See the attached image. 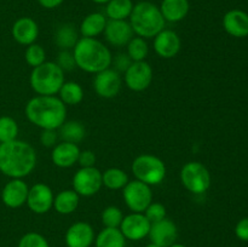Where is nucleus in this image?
<instances>
[{
	"label": "nucleus",
	"instance_id": "1",
	"mask_svg": "<svg viewBox=\"0 0 248 247\" xmlns=\"http://www.w3.org/2000/svg\"><path fill=\"white\" fill-rule=\"evenodd\" d=\"M36 153L29 143L14 139L0 143V172L10 178H24L33 172Z\"/></svg>",
	"mask_w": 248,
	"mask_h": 247
},
{
	"label": "nucleus",
	"instance_id": "2",
	"mask_svg": "<svg viewBox=\"0 0 248 247\" xmlns=\"http://www.w3.org/2000/svg\"><path fill=\"white\" fill-rule=\"evenodd\" d=\"M26 116L41 130H58L67 119V106L56 96H35L27 103Z\"/></svg>",
	"mask_w": 248,
	"mask_h": 247
},
{
	"label": "nucleus",
	"instance_id": "3",
	"mask_svg": "<svg viewBox=\"0 0 248 247\" xmlns=\"http://www.w3.org/2000/svg\"><path fill=\"white\" fill-rule=\"evenodd\" d=\"M75 64L86 73H97L108 69L113 62L110 50L96 38H81L73 48Z\"/></svg>",
	"mask_w": 248,
	"mask_h": 247
},
{
	"label": "nucleus",
	"instance_id": "4",
	"mask_svg": "<svg viewBox=\"0 0 248 247\" xmlns=\"http://www.w3.org/2000/svg\"><path fill=\"white\" fill-rule=\"evenodd\" d=\"M165 18L160 7L150 1H140L133 5L130 15V24L133 33L143 39L154 38L165 28Z\"/></svg>",
	"mask_w": 248,
	"mask_h": 247
},
{
	"label": "nucleus",
	"instance_id": "5",
	"mask_svg": "<svg viewBox=\"0 0 248 247\" xmlns=\"http://www.w3.org/2000/svg\"><path fill=\"white\" fill-rule=\"evenodd\" d=\"M29 82L39 96H55L64 84V72L55 62H44L33 68Z\"/></svg>",
	"mask_w": 248,
	"mask_h": 247
},
{
	"label": "nucleus",
	"instance_id": "6",
	"mask_svg": "<svg viewBox=\"0 0 248 247\" xmlns=\"http://www.w3.org/2000/svg\"><path fill=\"white\" fill-rule=\"evenodd\" d=\"M132 172L137 181L148 185H157L166 177V166L160 157L152 154H142L133 160Z\"/></svg>",
	"mask_w": 248,
	"mask_h": 247
},
{
	"label": "nucleus",
	"instance_id": "7",
	"mask_svg": "<svg viewBox=\"0 0 248 247\" xmlns=\"http://www.w3.org/2000/svg\"><path fill=\"white\" fill-rule=\"evenodd\" d=\"M181 181L186 190L200 195L210 189L211 174L205 165L198 161H190L182 167Z\"/></svg>",
	"mask_w": 248,
	"mask_h": 247
},
{
	"label": "nucleus",
	"instance_id": "8",
	"mask_svg": "<svg viewBox=\"0 0 248 247\" xmlns=\"http://www.w3.org/2000/svg\"><path fill=\"white\" fill-rule=\"evenodd\" d=\"M123 198L126 206L132 212L144 213L148 206L153 202V193L150 185L137 181H128L123 189Z\"/></svg>",
	"mask_w": 248,
	"mask_h": 247
},
{
	"label": "nucleus",
	"instance_id": "9",
	"mask_svg": "<svg viewBox=\"0 0 248 247\" xmlns=\"http://www.w3.org/2000/svg\"><path fill=\"white\" fill-rule=\"evenodd\" d=\"M102 172L96 167H81L75 172L73 177V190L77 191L79 196L94 195L101 190Z\"/></svg>",
	"mask_w": 248,
	"mask_h": 247
},
{
	"label": "nucleus",
	"instance_id": "10",
	"mask_svg": "<svg viewBox=\"0 0 248 247\" xmlns=\"http://www.w3.org/2000/svg\"><path fill=\"white\" fill-rule=\"evenodd\" d=\"M153 81V69L145 61L132 62L125 70V84L131 91L142 92L150 86Z\"/></svg>",
	"mask_w": 248,
	"mask_h": 247
},
{
	"label": "nucleus",
	"instance_id": "11",
	"mask_svg": "<svg viewBox=\"0 0 248 247\" xmlns=\"http://www.w3.org/2000/svg\"><path fill=\"white\" fill-rule=\"evenodd\" d=\"M150 225H152V223L148 220L144 213L132 212L131 215L124 217L119 229L123 232L125 239L132 240V241H140V240L148 236Z\"/></svg>",
	"mask_w": 248,
	"mask_h": 247
},
{
	"label": "nucleus",
	"instance_id": "12",
	"mask_svg": "<svg viewBox=\"0 0 248 247\" xmlns=\"http://www.w3.org/2000/svg\"><path fill=\"white\" fill-rule=\"evenodd\" d=\"M53 199L55 196L47 184L36 183L29 188L26 203L31 212L36 215H44L52 208Z\"/></svg>",
	"mask_w": 248,
	"mask_h": 247
},
{
	"label": "nucleus",
	"instance_id": "13",
	"mask_svg": "<svg viewBox=\"0 0 248 247\" xmlns=\"http://www.w3.org/2000/svg\"><path fill=\"white\" fill-rule=\"evenodd\" d=\"M93 89L102 98H114L121 89V77L118 70L108 68L97 73L93 80Z\"/></svg>",
	"mask_w": 248,
	"mask_h": 247
},
{
	"label": "nucleus",
	"instance_id": "14",
	"mask_svg": "<svg viewBox=\"0 0 248 247\" xmlns=\"http://www.w3.org/2000/svg\"><path fill=\"white\" fill-rule=\"evenodd\" d=\"M148 236L150 241L157 246L170 247L171 245L176 244V240L178 237V229L174 222H172L169 218H164L159 222L152 223Z\"/></svg>",
	"mask_w": 248,
	"mask_h": 247
},
{
	"label": "nucleus",
	"instance_id": "15",
	"mask_svg": "<svg viewBox=\"0 0 248 247\" xmlns=\"http://www.w3.org/2000/svg\"><path fill=\"white\" fill-rule=\"evenodd\" d=\"M29 186L21 178H12L1 191V200L6 207L18 208L27 202Z\"/></svg>",
	"mask_w": 248,
	"mask_h": 247
},
{
	"label": "nucleus",
	"instance_id": "16",
	"mask_svg": "<svg viewBox=\"0 0 248 247\" xmlns=\"http://www.w3.org/2000/svg\"><path fill=\"white\" fill-rule=\"evenodd\" d=\"M182 41L178 34L171 29H164L154 36V50L161 58H173L178 55Z\"/></svg>",
	"mask_w": 248,
	"mask_h": 247
},
{
	"label": "nucleus",
	"instance_id": "17",
	"mask_svg": "<svg viewBox=\"0 0 248 247\" xmlns=\"http://www.w3.org/2000/svg\"><path fill=\"white\" fill-rule=\"evenodd\" d=\"M106 39L114 46L127 45L133 38V31L130 22L126 19H109L104 29Z\"/></svg>",
	"mask_w": 248,
	"mask_h": 247
},
{
	"label": "nucleus",
	"instance_id": "18",
	"mask_svg": "<svg viewBox=\"0 0 248 247\" xmlns=\"http://www.w3.org/2000/svg\"><path fill=\"white\" fill-rule=\"evenodd\" d=\"M93 241V228L86 222L74 223L65 232V244L68 247H90Z\"/></svg>",
	"mask_w": 248,
	"mask_h": 247
},
{
	"label": "nucleus",
	"instance_id": "19",
	"mask_svg": "<svg viewBox=\"0 0 248 247\" xmlns=\"http://www.w3.org/2000/svg\"><path fill=\"white\" fill-rule=\"evenodd\" d=\"M79 154L80 148L78 147V144L62 140L53 147L52 153H51V160L57 167L68 169L77 164Z\"/></svg>",
	"mask_w": 248,
	"mask_h": 247
},
{
	"label": "nucleus",
	"instance_id": "20",
	"mask_svg": "<svg viewBox=\"0 0 248 247\" xmlns=\"http://www.w3.org/2000/svg\"><path fill=\"white\" fill-rule=\"evenodd\" d=\"M39 35L38 23L31 17H21L12 26V36L21 45L29 46L35 43Z\"/></svg>",
	"mask_w": 248,
	"mask_h": 247
},
{
	"label": "nucleus",
	"instance_id": "21",
	"mask_svg": "<svg viewBox=\"0 0 248 247\" xmlns=\"http://www.w3.org/2000/svg\"><path fill=\"white\" fill-rule=\"evenodd\" d=\"M223 27L229 35L245 38L248 35V14L242 10H230L223 17Z\"/></svg>",
	"mask_w": 248,
	"mask_h": 247
},
{
	"label": "nucleus",
	"instance_id": "22",
	"mask_svg": "<svg viewBox=\"0 0 248 247\" xmlns=\"http://www.w3.org/2000/svg\"><path fill=\"white\" fill-rule=\"evenodd\" d=\"M189 9H190L189 0H162L160 6V11L165 21L173 22V23L186 18Z\"/></svg>",
	"mask_w": 248,
	"mask_h": 247
},
{
	"label": "nucleus",
	"instance_id": "23",
	"mask_svg": "<svg viewBox=\"0 0 248 247\" xmlns=\"http://www.w3.org/2000/svg\"><path fill=\"white\" fill-rule=\"evenodd\" d=\"M107 22L108 21L104 15L99 14V12L87 15L80 24V34L82 35V38H96L99 34L104 33Z\"/></svg>",
	"mask_w": 248,
	"mask_h": 247
},
{
	"label": "nucleus",
	"instance_id": "24",
	"mask_svg": "<svg viewBox=\"0 0 248 247\" xmlns=\"http://www.w3.org/2000/svg\"><path fill=\"white\" fill-rule=\"evenodd\" d=\"M79 201L80 196L78 195L77 191H74L73 189H67V190L60 191L55 196L52 207L60 215H70L78 208Z\"/></svg>",
	"mask_w": 248,
	"mask_h": 247
},
{
	"label": "nucleus",
	"instance_id": "25",
	"mask_svg": "<svg viewBox=\"0 0 248 247\" xmlns=\"http://www.w3.org/2000/svg\"><path fill=\"white\" fill-rule=\"evenodd\" d=\"M96 247H125L126 239L119 228H104L94 239Z\"/></svg>",
	"mask_w": 248,
	"mask_h": 247
},
{
	"label": "nucleus",
	"instance_id": "26",
	"mask_svg": "<svg viewBox=\"0 0 248 247\" xmlns=\"http://www.w3.org/2000/svg\"><path fill=\"white\" fill-rule=\"evenodd\" d=\"M60 137L63 142L69 143H80L86 136V130H85L84 125L79 121H64L60 128Z\"/></svg>",
	"mask_w": 248,
	"mask_h": 247
},
{
	"label": "nucleus",
	"instance_id": "27",
	"mask_svg": "<svg viewBox=\"0 0 248 247\" xmlns=\"http://www.w3.org/2000/svg\"><path fill=\"white\" fill-rule=\"evenodd\" d=\"M58 93L65 106H77L84 99V90L81 85L75 81H64Z\"/></svg>",
	"mask_w": 248,
	"mask_h": 247
},
{
	"label": "nucleus",
	"instance_id": "28",
	"mask_svg": "<svg viewBox=\"0 0 248 247\" xmlns=\"http://www.w3.org/2000/svg\"><path fill=\"white\" fill-rule=\"evenodd\" d=\"M102 183L111 190H119L128 183V176L119 167H110L102 173Z\"/></svg>",
	"mask_w": 248,
	"mask_h": 247
},
{
	"label": "nucleus",
	"instance_id": "29",
	"mask_svg": "<svg viewBox=\"0 0 248 247\" xmlns=\"http://www.w3.org/2000/svg\"><path fill=\"white\" fill-rule=\"evenodd\" d=\"M55 41L58 45V47L62 48V50L74 48V46L79 41L78 31L73 24H63L56 31Z\"/></svg>",
	"mask_w": 248,
	"mask_h": 247
},
{
	"label": "nucleus",
	"instance_id": "30",
	"mask_svg": "<svg viewBox=\"0 0 248 247\" xmlns=\"http://www.w3.org/2000/svg\"><path fill=\"white\" fill-rule=\"evenodd\" d=\"M133 10L132 0H110L107 4L106 12L109 19H126Z\"/></svg>",
	"mask_w": 248,
	"mask_h": 247
},
{
	"label": "nucleus",
	"instance_id": "31",
	"mask_svg": "<svg viewBox=\"0 0 248 247\" xmlns=\"http://www.w3.org/2000/svg\"><path fill=\"white\" fill-rule=\"evenodd\" d=\"M148 53H149V47H148L147 41L140 36L132 38L127 44V56L132 62H140V61H145Z\"/></svg>",
	"mask_w": 248,
	"mask_h": 247
},
{
	"label": "nucleus",
	"instance_id": "32",
	"mask_svg": "<svg viewBox=\"0 0 248 247\" xmlns=\"http://www.w3.org/2000/svg\"><path fill=\"white\" fill-rule=\"evenodd\" d=\"M18 125L11 116H0V143L17 139Z\"/></svg>",
	"mask_w": 248,
	"mask_h": 247
},
{
	"label": "nucleus",
	"instance_id": "33",
	"mask_svg": "<svg viewBox=\"0 0 248 247\" xmlns=\"http://www.w3.org/2000/svg\"><path fill=\"white\" fill-rule=\"evenodd\" d=\"M101 218L104 228H119L124 219V213L116 206H108L102 211Z\"/></svg>",
	"mask_w": 248,
	"mask_h": 247
},
{
	"label": "nucleus",
	"instance_id": "34",
	"mask_svg": "<svg viewBox=\"0 0 248 247\" xmlns=\"http://www.w3.org/2000/svg\"><path fill=\"white\" fill-rule=\"evenodd\" d=\"M24 58H26V62L31 67L35 68L38 65L43 64L44 62H46V52L43 46L34 43L27 47L26 53H24Z\"/></svg>",
	"mask_w": 248,
	"mask_h": 247
},
{
	"label": "nucleus",
	"instance_id": "35",
	"mask_svg": "<svg viewBox=\"0 0 248 247\" xmlns=\"http://www.w3.org/2000/svg\"><path fill=\"white\" fill-rule=\"evenodd\" d=\"M18 247H50L47 240L39 232H27L21 237Z\"/></svg>",
	"mask_w": 248,
	"mask_h": 247
},
{
	"label": "nucleus",
	"instance_id": "36",
	"mask_svg": "<svg viewBox=\"0 0 248 247\" xmlns=\"http://www.w3.org/2000/svg\"><path fill=\"white\" fill-rule=\"evenodd\" d=\"M144 216L150 223L159 222L166 218V207L160 202H152L144 211Z\"/></svg>",
	"mask_w": 248,
	"mask_h": 247
},
{
	"label": "nucleus",
	"instance_id": "37",
	"mask_svg": "<svg viewBox=\"0 0 248 247\" xmlns=\"http://www.w3.org/2000/svg\"><path fill=\"white\" fill-rule=\"evenodd\" d=\"M57 64L62 68L63 72H67V70H73L77 64H75L74 56L73 52H70L69 50H62L58 55Z\"/></svg>",
	"mask_w": 248,
	"mask_h": 247
},
{
	"label": "nucleus",
	"instance_id": "38",
	"mask_svg": "<svg viewBox=\"0 0 248 247\" xmlns=\"http://www.w3.org/2000/svg\"><path fill=\"white\" fill-rule=\"evenodd\" d=\"M78 164L81 167H93L96 164V155L91 150H80Z\"/></svg>",
	"mask_w": 248,
	"mask_h": 247
},
{
	"label": "nucleus",
	"instance_id": "39",
	"mask_svg": "<svg viewBox=\"0 0 248 247\" xmlns=\"http://www.w3.org/2000/svg\"><path fill=\"white\" fill-rule=\"evenodd\" d=\"M58 139V133L56 130H43L40 135V142L44 147H55Z\"/></svg>",
	"mask_w": 248,
	"mask_h": 247
},
{
	"label": "nucleus",
	"instance_id": "40",
	"mask_svg": "<svg viewBox=\"0 0 248 247\" xmlns=\"http://www.w3.org/2000/svg\"><path fill=\"white\" fill-rule=\"evenodd\" d=\"M235 235L241 241H248V217L239 220L235 227Z\"/></svg>",
	"mask_w": 248,
	"mask_h": 247
},
{
	"label": "nucleus",
	"instance_id": "41",
	"mask_svg": "<svg viewBox=\"0 0 248 247\" xmlns=\"http://www.w3.org/2000/svg\"><path fill=\"white\" fill-rule=\"evenodd\" d=\"M132 61L130 60L127 55H119L118 57L115 58V64L118 67V69L120 70H126L131 65Z\"/></svg>",
	"mask_w": 248,
	"mask_h": 247
},
{
	"label": "nucleus",
	"instance_id": "42",
	"mask_svg": "<svg viewBox=\"0 0 248 247\" xmlns=\"http://www.w3.org/2000/svg\"><path fill=\"white\" fill-rule=\"evenodd\" d=\"M64 0H38L39 4L45 9H56L60 6Z\"/></svg>",
	"mask_w": 248,
	"mask_h": 247
},
{
	"label": "nucleus",
	"instance_id": "43",
	"mask_svg": "<svg viewBox=\"0 0 248 247\" xmlns=\"http://www.w3.org/2000/svg\"><path fill=\"white\" fill-rule=\"evenodd\" d=\"M93 2H96V4H108L110 0H92Z\"/></svg>",
	"mask_w": 248,
	"mask_h": 247
},
{
	"label": "nucleus",
	"instance_id": "44",
	"mask_svg": "<svg viewBox=\"0 0 248 247\" xmlns=\"http://www.w3.org/2000/svg\"><path fill=\"white\" fill-rule=\"evenodd\" d=\"M170 247H188V246H186V245H182V244H173V245H171Z\"/></svg>",
	"mask_w": 248,
	"mask_h": 247
},
{
	"label": "nucleus",
	"instance_id": "45",
	"mask_svg": "<svg viewBox=\"0 0 248 247\" xmlns=\"http://www.w3.org/2000/svg\"><path fill=\"white\" fill-rule=\"evenodd\" d=\"M145 247H160V246H157V245H155V244H153V242H150L149 245H147V246Z\"/></svg>",
	"mask_w": 248,
	"mask_h": 247
}]
</instances>
